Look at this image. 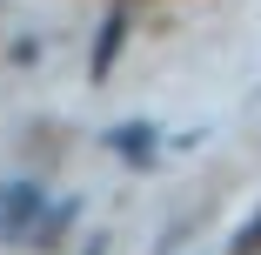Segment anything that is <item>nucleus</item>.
<instances>
[{
    "instance_id": "nucleus-1",
    "label": "nucleus",
    "mask_w": 261,
    "mask_h": 255,
    "mask_svg": "<svg viewBox=\"0 0 261 255\" xmlns=\"http://www.w3.org/2000/svg\"><path fill=\"white\" fill-rule=\"evenodd\" d=\"M34 201H40L34 188H14L7 201H0V228H7V235H20V228H27V215H34Z\"/></svg>"
},
{
    "instance_id": "nucleus-2",
    "label": "nucleus",
    "mask_w": 261,
    "mask_h": 255,
    "mask_svg": "<svg viewBox=\"0 0 261 255\" xmlns=\"http://www.w3.org/2000/svg\"><path fill=\"white\" fill-rule=\"evenodd\" d=\"M121 34H127V20H121V14H114L108 27H100V40H94V81L108 74V61H114V47H121Z\"/></svg>"
},
{
    "instance_id": "nucleus-3",
    "label": "nucleus",
    "mask_w": 261,
    "mask_h": 255,
    "mask_svg": "<svg viewBox=\"0 0 261 255\" xmlns=\"http://www.w3.org/2000/svg\"><path fill=\"white\" fill-rule=\"evenodd\" d=\"M234 248H241V255H254V248H261V215H254V222L241 228V242H234Z\"/></svg>"
},
{
    "instance_id": "nucleus-4",
    "label": "nucleus",
    "mask_w": 261,
    "mask_h": 255,
    "mask_svg": "<svg viewBox=\"0 0 261 255\" xmlns=\"http://www.w3.org/2000/svg\"><path fill=\"white\" fill-rule=\"evenodd\" d=\"M81 255H108V242H100V235H94V242H87V248H81Z\"/></svg>"
}]
</instances>
